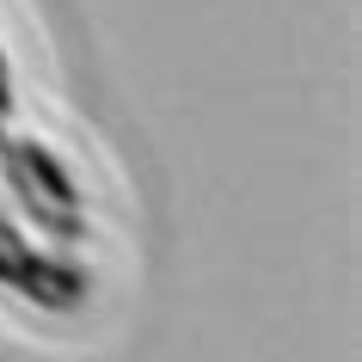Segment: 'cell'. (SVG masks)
<instances>
[{"label": "cell", "instance_id": "1", "mask_svg": "<svg viewBox=\"0 0 362 362\" xmlns=\"http://www.w3.org/2000/svg\"><path fill=\"white\" fill-rule=\"evenodd\" d=\"M0 203L49 252H74L93 233L86 191H80L74 166L37 135H13V129L0 135Z\"/></svg>", "mask_w": 362, "mask_h": 362}, {"label": "cell", "instance_id": "2", "mask_svg": "<svg viewBox=\"0 0 362 362\" xmlns=\"http://www.w3.org/2000/svg\"><path fill=\"white\" fill-rule=\"evenodd\" d=\"M0 288L19 301L43 307V313H74L93 288V270L74 252H49L13 221V209L0 203Z\"/></svg>", "mask_w": 362, "mask_h": 362}, {"label": "cell", "instance_id": "3", "mask_svg": "<svg viewBox=\"0 0 362 362\" xmlns=\"http://www.w3.org/2000/svg\"><path fill=\"white\" fill-rule=\"evenodd\" d=\"M13 111H19V80H13V56L0 43V135L13 129Z\"/></svg>", "mask_w": 362, "mask_h": 362}]
</instances>
